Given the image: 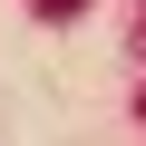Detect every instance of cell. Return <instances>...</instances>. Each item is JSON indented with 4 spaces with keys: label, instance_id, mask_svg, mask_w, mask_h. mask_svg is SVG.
I'll list each match as a JSON object with an SVG mask.
<instances>
[{
    "label": "cell",
    "instance_id": "1",
    "mask_svg": "<svg viewBox=\"0 0 146 146\" xmlns=\"http://www.w3.org/2000/svg\"><path fill=\"white\" fill-rule=\"evenodd\" d=\"M78 10H88V0H39V20H78Z\"/></svg>",
    "mask_w": 146,
    "mask_h": 146
},
{
    "label": "cell",
    "instance_id": "2",
    "mask_svg": "<svg viewBox=\"0 0 146 146\" xmlns=\"http://www.w3.org/2000/svg\"><path fill=\"white\" fill-rule=\"evenodd\" d=\"M136 117H146V88H136Z\"/></svg>",
    "mask_w": 146,
    "mask_h": 146
}]
</instances>
